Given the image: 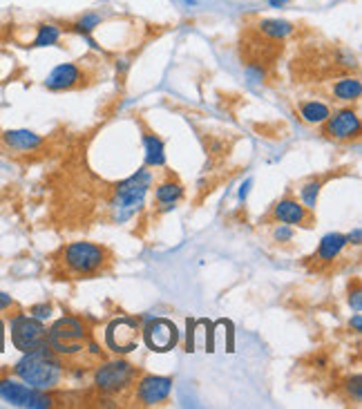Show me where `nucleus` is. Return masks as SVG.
<instances>
[{
  "label": "nucleus",
  "mask_w": 362,
  "mask_h": 409,
  "mask_svg": "<svg viewBox=\"0 0 362 409\" xmlns=\"http://www.w3.org/2000/svg\"><path fill=\"white\" fill-rule=\"evenodd\" d=\"M270 219L277 221V224L311 228L313 226V210L306 208L300 199L286 195V197L279 199L273 206V210H270Z\"/></svg>",
  "instance_id": "f8f14e48"
},
{
  "label": "nucleus",
  "mask_w": 362,
  "mask_h": 409,
  "mask_svg": "<svg viewBox=\"0 0 362 409\" xmlns=\"http://www.w3.org/2000/svg\"><path fill=\"white\" fill-rule=\"evenodd\" d=\"M14 376L21 378L25 385L34 389H54L58 387L63 378H65V364H63L61 355L54 353L47 344L41 349L23 353V358L14 364Z\"/></svg>",
  "instance_id": "f257e3e1"
},
{
  "label": "nucleus",
  "mask_w": 362,
  "mask_h": 409,
  "mask_svg": "<svg viewBox=\"0 0 362 409\" xmlns=\"http://www.w3.org/2000/svg\"><path fill=\"white\" fill-rule=\"evenodd\" d=\"M52 305H47V302H43V305H34V307H30V311H27V313L30 316H34V318H39V320H50L52 318Z\"/></svg>",
  "instance_id": "a878e982"
},
{
  "label": "nucleus",
  "mask_w": 362,
  "mask_h": 409,
  "mask_svg": "<svg viewBox=\"0 0 362 409\" xmlns=\"http://www.w3.org/2000/svg\"><path fill=\"white\" fill-rule=\"evenodd\" d=\"M112 260V253L107 251L103 244L94 242H72L63 246L58 262L63 271L72 278H92V275L101 273Z\"/></svg>",
  "instance_id": "7ed1b4c3"
},
{
  "label": "nucleus",
  "mask_w": 362,
  "mask_h": 409,
  "mask_svg": "<svg viewBox=\"0 0 362 409\" xmlns=\"http://www.w3.org/2000/svg\"><path fill=\"white\" fill-rule=\"evenodd\" d=\"M181 197H184V186H181L177 179L159 181L157 188H155V210L157 212L173 210L175 203L181 201Z\"/></svg>",
  "instance_id": "2eb2a0df"
},
{
  "label": "nucleus",
  "mask_w": 362,
  "mask_h": 409,
  "mask_svg": "<svg viewBox=\"0 0 362 409\" xmlns=\"http://www.w3.org/2000/svg\"><path fill=\"white\" fill-rule=\"evenodd\" d=\"M143 148H146V166L164 168L166 166V148L164 141L155 135H143Z\"/></svg>",
  "instance_id": "aec40b11"
},
{
  "label": "nucleus",
  "mask_w": 362,
  "mask_h": 409,
  "mask_svg": "<svg viewBox=\"0 0 362 409\" xmlns=\"http://www.w3.org/2000/svg\"><path fill=\"white\" fill-rule=\"evenodd\" d=\"M0 144L12 153H36L43 146V137L32 130H5L0 135Z\"/></svg>",
  "instance_id": "4468645a"
},
{
  "label": "nucleus",
  "mask_w": 362,
  "mask_h": 409,
  "mask_svg": "<svg viewBox=\"0 0 362 409\" xmlns=\"http://www.w3.org/2000/svg\"><path fill=\"white\" fill-rule=\"evenodd\" d=\"M349 307L354 311H362V291H360V284L356 282V289L354 293H349Z\"/></svg>",
  "instance_id": "cd10ccee"
},
{
  "label": "nucleus",
  "mask_w": 362,
  "mask_h": 409,
  "mask_svg": "<svg viewBox=\"0 0 362 409\" xmlns=\"http://www.w3.org/2000/svg\"><path fill=\"white\" fill-rule=\"evenodd\" d=\"M87 81H89V72L85 63H61L45 78V87L52 92H63V90H76V87L85 85Z\"/></svg>",
  "instance_id": "9b49d317"
},
{
  "label": "nucleus",
  "mask_w": 362,
  "mask_h": 409,
  "mask_svg": "<svg viewBox=\"0 0 362 409\" xmlns=\"http://www.w3.org/2000/svg\"><path fill=\"white\" fill-rule=\"evenodd\" d=\"M295 237L293 233V226H288V224H279L275 230H273V239L279 244H286V242H291V239Z\"/></svg>",
  "instance_id": "393cba45"
},
{
  "label": "nucleus",
  "mask_w": 362,
  "mask_h": 409,
  "mask_svg": "<svg viewBox=\"0 0 362 409\" xmlns=\"http://www.w3.org/2000/svg\"><path fill=\"white\" fill-rule=\"evenodd\" d=\"M253 186V179H246V184L242 186V190H239V199H246V195H248V188Z\"/></svg>",
  "instance_id": "7c9ffc66"
},
{
  "label": "nucleus",
  "mask_w": 362,
  "mask_h": 409,
  "mask_svg": "<svg viewBox=\"0 0 362 409\" xmlns=\"http://www.w3.org/2000/svg\"><path fill=\"white\" fill-rule=\"evenodd\" d=\"M7 327H9V338H12V344L21 353L41 349V346L47 344V327H45L43 320L34 318L30 313L18 311V313L9 316Z\"/></svg>",
  "instance_id": "39448f33"
},
{
  "label": "nucleus",
  "mask_w": 362,
  "mask_h": 409,
  "mask_svg": "<svg viewBox=\"0 0 362 409\" xmlns=\"http://www.w3.org/2000/svg\"><path fill=\"white\" fill-rule=\"evenodd\" d=\"M139 378V369L130 364L128 360H110L98 364L94 371V387L107 396L123 394L134 387Z\"/></svg>",
  "instance_id": "423d86ee"
},
{
  "label": "nucleus",
  "mask_w": 362,
  "mask_h": 409,
  "mask_svg": "<svg viewBox=\"0 0 362 409\" xmlns=\"http://www.w3.org/2000/svg\"><path fill=\"white\" fill-rule=\"evenodd\" d=\"M141 338L150 351L168 353L173 351L179 342V329L173 320L166 318H148L146 327L141 329Z\"/></svg>",
  "instance_id": "1a4fd4ad"
},
{
  "label": "nucleus",
  "mask_w": 362,
  "mask_h": 409,
  "mask_svg": "<svg viewBox=\"0 0 362 409\" xmlns=\"http://www.w3.org/2000/svg\"><path fill=\"white\" fill-rule=\"evenodd\" d=\"M63 38V27L56 23H41L39 27H36V34L30 43V47H52L61 43Z\"/></svg>",
  "instance_id": "6ab92c4d"
},
{
  "label": "nucleus",
  "mask_w": 362,
  "mask_h": 409,
  "mask_svg": "<svg viewBox=\"0 0 362 409\" xmlns=\"http://www.w3.org/2000/svg\"><path fill=\"white\" fill-rule=\"evenodd\" d=\"M96 27H101V16L94 14V12L83 14V16H81V19L74 23V30L81 32V34H89V32H94Z\"/></svg>",
  "instance_id": "5701e85b"
},
{
  "label": "nucleus",
  "mask_w": 362,
  "mask_h": 409,
  "mask_svg": "<svg viewBox=\"0 0 362 409\" xmlns=\"http://www.w3.org/2000/svg\"><path fill=\"white\" fill-rule=\"evenodd\" d=\"M327 126H324V135L333 141H351V139H358L360 137V130H362V123L356 110L345 108V110H338L329 114V119L324 121Z\"/></svg>",
  "instance_id": "ddd939ff"
},
{
  "label": "nucleus",
  "mask_w": 362,
  "mask_h": 409,
  "mask_svg": "<svg viewBox=\"0 0 362 409\" xmlns=\"http://www.w3.org/2000/svg\"><path fill=\"white\" fill-rule=\"evenodd\" d=\"M362 378L360 376H354V378H349L347 380V394H349V398L354 400V403H360L362 400Z\"/></svg>",
  "instance_id": "b1692460"
},
{
  "label": "nucleus",
  "mask_w": 362,
  "mask_h": 409,
  "mask_svg": "<svg viewBox=\"0 0 362 409\" xmlns=\"http://www.w3.org/2000/svg\"><path fill=\"white\" fill-rule=\"evenodd\" d=\"M155 181V175L148 166H143L128 179H123L114 186L112 199H110V219L114 224H125L132 217H137L146 206V197Z\"/></svg>",
  "instance_id": "f03ea898"
},
{
  "label": "nucleus",
  "mask_w": 362,
  "mask_h": 409,
  "mask_svg": "<svg viewBox=\"0 0 362 409\" xmlns=\"http://www.w3.org/2000/svg\"><path fill=\"white\" fill-rule=\"evenodd\" d=\"M134 403L143 407L164 405L173 394V378L168 376H155V373H146L139 376L134 382Z\"/></svg>",
  "instance_id": "9d476101"
},
{
  "label": "nucleus",
  "mask_w": 362,
  "mask_h": 409,
  "mask_svg": "<svg viewBox=\"0 0 362 409\" xmlns=\"http://www.w3.org/2000/svg\"><path fill=\"white\" fill-rule=\"evenodd\" d=\"M141 324L134 318H116L105 329V346L114 353H130L139 346Z\"/></svg>",
  "instance_id": "6e6552de"
},
{
  "label": "nucleus",
  "mask_w": 362,
  "mask_h": 409,
  "mask_svg": "<svg viewBox=\"0 0 362 409\" xmlns=\"http://www.w3.org/2000/svg\"><path fill=\"white\" fill-rule=\"evenodd\" d=\"M0 373H3V367H0Z\"/></svg>",
  "instance_id": "473e14b6"
},
{
  "label": "nucleus",
  "mask_w": 362,
  "mask_h": 409,
  "mask_svg": "<svg viewBox=\"0 0 362 409\" xmlns=\"http://www.w3.org/2000/svg\"><path fill=\"white\" fill-rule=\"evenodd\" d=\"M349 327L354 329V333H360L362 331V316H360V311H356L354 318L349 320Z\"/></svg>",
  "instance_id": "c85d7f7f"
},
{
  "label": "nucleus",
  "mask_w": 362,
  "mask_h": 409,
  "mask_svg": "<svg viewBox=\"0 0 362 409\" xmlns=\"http://www.w3.org/2000/svg\"><path fill=\"white\" fill-rule=\"evenodd\" d=\"M331 92L342 103H354L362 94V83L358 76H347V78H340V81L333 83Z\"/></svg>",
  "instance_id": "a211bd4d"
},
{
  "label": "nucleus",
  "mask_w": 362,
  "mask_h": 409,
  "mask_svg": "<svg viewBox=\"0 0 362 409\" xmlns=\"http://www.w3.org/2000/svg\"><path fill=\"white\" fill-rule=\"evenodd\" d=\"M268 3L273 5V7H282V5L286 3V0H268Z\"/></svg>",
  "instance_id": "2f4dec72"
},
{
  "label": "nucleus",
  "mask_w": 362,
  "mask_h": 409,
  "mask_svg": "<svg viewBox=\"0 0 362 409\" xmlns=\"http://www.w3.org/2000/svg\"><path fill=\"white\" fill-rule=\"evenodd\" d=\"M87 329L74 316H63L47 329V346L61 358H72L85 349Z\"/></svg>",
  "instance_id": "20e7f679"
},
{
  "label": "nucleus",
  "mask_w": 362,
  "mask_h": 409,
  "mask_svg": "<svg viewBox=\"0 0 362 409\" xmlns=\"http://www.w3.org/2000/svg\"><path fill=\"white\" fill-rule=\"evenodd\" d=\"M345 248H347V235L329 233L320 239L318 251H315L313 260H315V264H331V262L338 260Z\"/></svg>",
  "instance_id": "dca6fc26"
},
{
  "label": "nucleus",
  "mask_w": 362,
  "mask_h": 409,
  "mask_svg": "<svg viewBox=\"0 0 362 409\" xmlns=\"http://www.w3.org/2000/svg\"><path fill=\"white\" fill-rule=\"evenodd\" d=\"M257 30H259V34H264V36L270 41H284L295 32V25L288 21H282V19H264L257 23Z\"/></svg>",
  "instance_id": "f3484780"
},
{
  "label": "nucleus",
  "mask_w": 362,
  "mask_h": 409,
  "mask_svg": "<svg viewBox=\"0 0 362 409\" xmlns=\"http://www.w3.org/2000/svg\"><path fill=\"white\" fill-rule=\"evenodd\" d=\"M324 181H327V177H318V179H309L300 188V201L309 210H315V206H318V197H320Z\"/></svg>",
  "instance_id": "4be33fe9"
},
{
  "label": "nucleus",
  "mask_w": 362,
  "mask_h": 409,
  "mask_svg": "<svg viewBox=\"0 0 362 409\" xmlns=\"http://www.w3.org/2000/svg\"><path fill=\"white\" fill-rule=\"evenodd\" d=\"M360 239H362V233H360V228H354V233H349L347 235V246H360Z\"/></svg>",
  "instance_id": "c756f323"
},
{
  "label": "nucleus",
  "mask_w": 362,
  "mask_h": 409,
  "mask_svg": "<svg viewBox=\"0 0 362 409\" xmlns=\"http://www.w3.org/2000/svg\"><path fill=\"white\" fill-rule=\"evenodd\" d=\"M0 400L25 409H47L54 405L52 396L45 394L43 389H34L25 385L21 378L5 376V373H0Z\"/></svg>",
  "instance_id": "0eeeda50"
},
{
  "label": "nucleus",
  "mask_w": 362,
  "mask_h": 409,
  "mask_svg": "<svg viewBox=\"0 0 362 409\" xmlns=\"http://www.w3.org/2000/svg\"><path fill=\"white\" fill-rule=\"evenodd\" d=\"M18 305H16V300L9 296V293H5V291H0V313H9L12 309H16Z\"/></svg>",
  "instance_id": "bb28decb"
},
{
  "label": "nucleus",
  "mask_w": 362,
  "mask_h": 409,
  "mask_svg": "<svg viewBox=\"0 0 362 409\" xmlns=\"http://www.w3.org/2000/svg\"><path fill=\"white\" fill-rule=\"evenodd\" d=\"M331 108L322 101H302L300 103V117L304 123H311V126H320L329 119Z\"/></svg>",
  "instance_id": "412c9836"
}]
</instances>
